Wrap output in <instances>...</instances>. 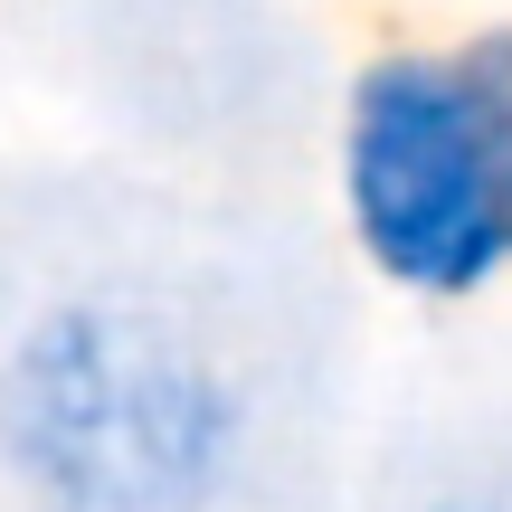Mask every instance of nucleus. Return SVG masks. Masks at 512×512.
Returning a JSON list of instances; mask_svg holds the SVG:
<instances>
[{
  "label": "nucleus",
  "mask_w": 512,
  "mask_h": 512,
  "mask_svg": "<svg viewBox=\"0 0 512 512\" xmlns=\"http://www.w3.org/2000/svg\"><path fill=\"white\" fill-rule=\"evenodd\" d=\"M418 512H512V503H494V494H437V503H418Z\"/></svg>",
  "instance_id": "3"
},
{
  "label": "nucleus",
  "mask_w": 512,
  "mask_h": 512,
  "mask_svg": "<svg viewBox=\"0 0 512 512\" xmlns=\"http://www.w3.org/2000/svg\"><path fill=\"white\" fill-rule=\"evenodd\" d=\"M332 219L351 266L427 313L512 285V19L380 38L332 95Z\"/></svg>",
  "instance_id": "1"
},
{
  "label": "nucleus",
  "mask_w": 512,
  "mask_h": 512,
  "mask_svg": "<svg viewBox=\"0 0 512 512\" xmlns=\"http://www.w3.org/2000/svg\"><path fill=\"white\" fill-rule=\"evenodd\" d=\"M247 399L190 323L133 294H57L0 351V475L29 512H209Z\"/></svg>",
  "instance_id": "2"
}]
</instances>
